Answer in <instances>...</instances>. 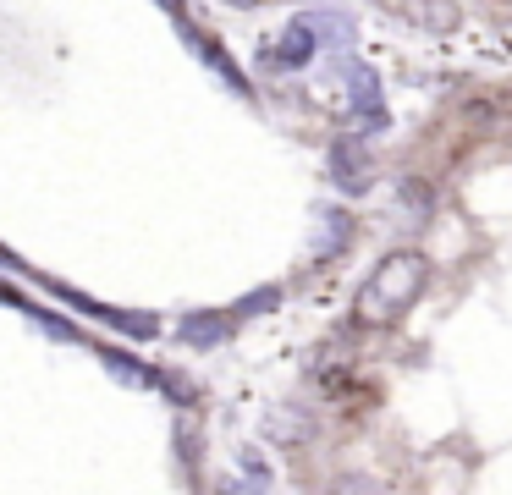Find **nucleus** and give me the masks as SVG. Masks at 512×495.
I'll use <instances>...</instances> for the list:
<instances>
[{
    "label": "nucleus",
    "instance_id": "nucleus-3",
    "mask_svg": "<svg viewBox=\"0 0 512 495\" xmlns=\"http://www.w3.org/2000/svg\"><path fill=\"white\" fill-rule=\"evenodd\" d=\"M314 50H320V28H314V17H298L287 33H281V44H276V55H270V61L303 66V61H314Z\"/></svg>",
    "mask_w": 512,
    "mask_h": 495
},
{
    "label": "nucleus",
    "instance_id": "nucleus-7",
    "mask_svg": "<svg viewBox=\"0 0 512 495\" xmlns=\"http://www.w3.org/2000/svg\"><path fill=\"white\" fill-rule=\"evenodd\" d=\"M325 495H386V484H375V479H364V473H347V479H336Z\"/></svg>",
    "mask_w": 512,
    "mask_h": 495
},
{
    "label": "nucleus",
    "instance_id": "nucleus-1",
    "mask_svg": "<svg viewBox=\"0 0 512 495\" xmlns=\"http://www.w3.org/2000/svg\"><path fill=\"white\" fill-rule=\"evenodd\" d=\"M430 286V259L419 248H397L364 275V286L353 292L358 325H397Z\"/></svg>",
    "mask_w": 512,
    "mask_h": 495
},
{
    "label": "nucleus",
    "instance_id": "nucleus-5",
    "mask_svg": "<svg viewBox=\"0 0 512 495\" xmlns=\"http://www.w3.org/2000/svg\"><path fill=\"white\" fill-rule=\"evenodd\" d=\"M402 11H408L413 22H424V28H435V33H452L457 17H463V11H457V0H408Z\"/></svg>",
    "mask_w": 512,
    "mask_h": 495
},
{
    "label": "nucleus",
    "instance_id": "nucleus-9",
    "mask_svg": "<svg viewBox=\"0 0 512 495\" xmlns=\"http://www.w3.org/2000/svg\"><path fill=\"white\" fill-rule=\"evenodd\" d=\"M303 418H292V413H281V418H270V435H303Z\"/></svg>",
    "mask_w": 512,
    "mask_h": 495
},
{
    "label": "nucleus",
    "instance_id": "nucleus-6",
    "mask_svg": "<svg viewBox=\"0 0 512 495\" xmlns=\"http://www.w3.org/2000/svg\"><path fill=\"white\" fill-rule=\"evenodd\" d=\"M226 336H232V319L226 314H188L182 319V341H193V347H215Z\"/></svg>",
    "mask_w": 512,
    "mask_h": 495
},
{
    "label": "nucleus",
    "instance_id": "nucleus-8",
    "mask_svg": "<svg viewBox=\"0 0 512 495\" xmlns=\"http://www.w3.org/2000/svg\"><path fill=\"white\" fill-rule=\"evenodd\" d=\"M397 204L413 209V215H424V209H430V193H424L419 182H402V187H397Z\"/></svg>",
    "mask_w": 512,
    "mask_h": 495
},
{
    "label": "nucleus",
    "instance_id": "nucleus-10",
    "mask_svg": "<svg viewBox=\"0 0 512 495\" xmlns=\"http://www.w3.org/2000/svg\"><path fill=\"white\" fill-rule=\"evenodd\" d=\"M232 6H259V0H232Z\"/></svg>",
    "mask_w": 512,
    "mask_h": 495
},
{
    "label": "nucleus",
    "instance_id": "nucleus-2",
    "mask_svg": "<svg viewBox=\"0 0 512 495\" xmlns=\"http://www.w3.org/2000/svg\"><path fill=\"white\" fill-rule=\"evenodd\" d=\"M325 171H331V182L342 187L347 198L375 187V160H369V149L358 138H336L331 149H325Z\"/></svg>",
    "mask_w": 512,
    "mask_h": 495
},
{
    "label": "nucleus",
    "instance_id": "nucleus-4",
    "mask_svg": "<svg viewBox=\"0 0 512 495\" xmlns=\"http://www.w3.org/2000/svg\"><path fill=\"white\" fill-rule=\"evenodd\" d=\"M347 242H353V215H347V209H320V226H314V253H320V259H336Z\"/></svg>",
    "mask_w": 512,
    "mask_h": 495
}]
</instances>
